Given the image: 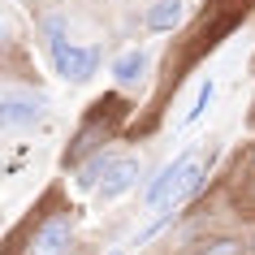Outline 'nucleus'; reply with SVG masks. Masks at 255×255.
I'll list each match as a JSON object with an SVG mask.
<instances>
[{
	"mask_svg": "<svg viewBox=\"0 0 255 255\" xmlns=\"http://www.w3.org/2000/svg\"><path fill=\"white\" fill-rule=\"evenodd\" d=\"M143 22H147L151 30H173L177 22H182V0H156L147 13H143Z\"/></svg>",
	"mask_w": 255,
	"mask_h": 255,
	"instance_id": "nucleus-5",
	"label": "nucleus"
},
{
	"mask_svg": "<svg viewBox=\"0 0 255 255\" xmlns=\"http://www.w3.org/2000/svg\"><path fill=\"white\" fill-rule=\"evenodd\" d=\"M52 65H56L61 78L87 82L95 74V65H100V52H95V48H78V43H69L65 35L56 30V22H52Z\"/></svg>",
	"mask_w": 255,
	"mask_h": 255,
	"instance_id": "nucleus-1",
	"label": "nucleus"
},
{
	"mask_svg": "<svg viewBox=\"0 0 255 255\" xmlns=\"http://www.w3.org/2000/svg\"><path fill=\"white\" fill-rule=\"evenodd\" d=\"M234 4H238V9H247V4H251V0H234Z\"/></svg>",
	"mask_w": 255,
	"mask_h": 255,
	"instance_id": "nucleus-9",
	"label": "nucleus"
},
{
	"mask_svg": "<svg viewBox=\"0 0 255 255\" xmlns=\"http://www.w3.org/2000/svg\"><path fill=\"white\" fill-rule=\"evenodd\" d=\"M39 117H43V95L4 87V95H0V126H4V130L30 126V121H39Z\"/></svg>",
	"mask_w": 255,
	"mask_h": 255,
	"instance_id": "nucleus-2",
	"label": "nucleus"
},
{
	"mask_svg": "<svg viewBox=\"0 0 255 255\" xmlns=\"http://www.w3.org/2000/svg\"><path fill=\"white\" fill-rule=\"evenodd\" d=\"M134 182H138V160H113L108 173H104V182H100V199H117V195H126Z\"/></svg>",
	"mask_w": 255,
	"mask_h": 255,
	"instance_id": "nucleus-4",
	"label": "nucleus"
},
{
	"mask_svg": "<svg viewBox=\"0 0 255 255\" xmlns=\"http://www.w3.org/2000/svg\"><path fill=\"white\" fill-rule=\"evenodd\" d=\"M212 91H216L212 78H203V82H199V91H195V104H190V108H186V117H182V126H195V121L208 113V104H212Z\"/></svg>",
	"mask_w": 255,
	"mask_h": 255,
	"instance_id": "nucleus-7",
	"label": "nucleus"
},
{
	"mask_svg": "<svg viewBox=\"0 0 255 255\" xmlns=\"http://www.w3.org/2000/svg\"><path fill=\"white\" fill-rule=\"evenodd\" d=\"M65 251H69V212H56L35 229L30 255H65Z\"/></svg>",
	"mask_w": 255,
	"mask_h": 255,
	"instance_id": "nucleus-3",
	"label": "nucleus"
},
{
	"mask_svg": "<svg viewBox=\"0 0 255 255\" xmlns=\"http://www.w3.org/2000/svg\"><path fill=\"white\" fill-rule=\"evenodd\" d=\"M199 255H238V242H212V247H208V251H199Z\"/></svg>",
	"mask_w": 255,
	"mask_h": 255,
	"instance_id": "nucleus-8",
	"label": "nucleus"
},
{
	"mask_svg": "<svg viewBox=\"0 0 255 255\" xmlns=\"http://www.w3.org/2000/svg\"><path fill=\"white\" fill-rule=\"evenodd\" d=\"M143 69H147V52H126V56H117V65H113V78L117 82H138L143 78Z\"/></svg>",
	"mask_w": 255,
	"mask_h": 255,
	"instance_id": "nucleus-6",
	"label": "nucleus"
},
{
	"mask_svg": "<svg viewBox=\"0 0 255 255\" xmlns=\"http://www.w3.org/2000/svg\"><path fill=\"white\" fill-rule=\"evenodd\" d=\"M113 255H126V251H113Z\"/></svg>",
	"mask_w": 255,
	"mask_h": 255,
	"instance_id": "nucleus-10",
	"label": "nucleus"
}]
</instances>
